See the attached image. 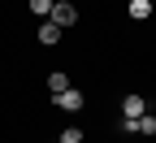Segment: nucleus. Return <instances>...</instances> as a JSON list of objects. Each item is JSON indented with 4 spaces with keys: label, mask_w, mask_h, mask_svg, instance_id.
Returning a JSON list of instances; mask_svg holds the SVG:
<instances>
[{
    "label": "nucleus",
    "mask_w": 156,
    "mask_h": 143,
    "mask_svg": "<svg viewBox=\"0 0 156 143\" xmlns=\"http://www.w3.org/2000/svg\"><path fill=\"white\" fill-rule=\"evenodd\" d=\"M56 100V109H61V113H78V109H83V91H78V87H69V91H61V95H52Z\"/></svg>",
    "instance_id": "3"
},
{
    "label": "nucleus",
    "mask_w": 156,
    "mask_h": 143,
    "mask_svg": "<svg viewBox=\"0 0 156 143\" xmlns=\"http://www.w3.org/2000/svg\"><path fill=\"white\" fill-rule=\"evenodd\" d=\"M48 22H56V26H74L78 22V5H69V0H56V5H52V13H48Z\"/></svg>",
    "instance_id": "1"
},
{
    "label": "nucleus",
    "mask_w": 156,
    "mask_h": 143,
    "mask_svg": "<svg viewBox=\"0 0 156 143\" xmlns=\"http://www.w3.org/2000/svg\"><path fill=\"white\" fill-rule=\"evenodd\" d=\"M143 113H147V100L143 95H126L122 100V121H139Z\"/></svg>",
    "instance_id": "2"
},
{
    "label": "nucleus",
    "mask_w": 156,
    "mask_h": 143,
    "mask_svg": "<svg viewBox=\"0 0 156 143\" xmlns=\"http://www.w3.org/2000/svg\"><path fill=\"white\" fill-rule=\"evenodd\" d=\"M130 17H134V22L152 17V5H147V0H130Z\"/></svg>",
    "instance_id": "6"
},
{
    "label": "nucleus",
    "mask_w": 156,
    "mask_h": 143,
    "mask_svg": "<svg viewBox=\"0 0 156 143\" xmlns=\"http://www.w3.org/2000/svg\"><path fill=\"white\" fill-rule=\"evenodd\" d=\"M147 5H156V0H147Z\"/></svg>",
    "instance_id": "10"
},
{
    "label": "nucleus",
    "mask_w": 156,
    "mask_h": 143,
    "mask_svg": "<svg viewBox=\"0 0 156 143\" xmlns=\"http://www.w3.org/2000/svg\"><path fill=\"white\" fill-rule=\"evenodd\" d=\"M61 143H83V130H74V126L61 130Z\"/></svg>",
    "instance_id": "9"
},
{
    "label": "nucleus",
    "mask_w": 156,
    "mask_h": 143,
    "mask_svg": "<svg viewBox=\"0 0 156 143\" xmlns=\"http://www.w3.org/2000/svg\"><path fill=\"white\" fill-rule=\"evenodd\" d=\"M48 91H52V95L69 91V74H61V70H56V74H48Z\"/></svg>",
    "instance_id": "5"
},
{
    "label": "nucleus",
    "mask_w": 156,
    "mask_h": 143,
    "mask_svg": "<svg viewBox=\"0 0 156 143\" xmlns=\"http://www.w3.org/2000/svg\"><path fill=\"white\" fill-rule=\"evenodd\" d=\"M52 5H56V0H30V13H39V17H48V13H52Z\"/></svg>",
    "instance_id": "8"
},
{
    "label": "nucleus",
    "mask_w": 156,
    "mask_h": 143,
    "mask_svg": "<svg viewBox=\"0 0 156 143\" xmlns=\"http://www.w3.org/2000/svg\"><path fill=\"white\" fill-rule=\"evenodd\" d=\"M139 134H147V139L156 134V113H143L139 117Z\"/></svg>",
    "instance_id": "7"
},
{
    "label": "nucleus",
    "mask_w": 156,
    "mask_h": 143,
    "mask_svg": "<svg viewBox=\"0 0 156 143\" xmlns=\"http://www.w3.org/2000/svg\"><path fill=\"white\" fill-rule=\"evenodd\" d=\"M39 44H44V48H52V44H61V26H56V22H48V17H44V22H39Z\"/></svg>",
    "instance_id": "4"
}]
</instances>
